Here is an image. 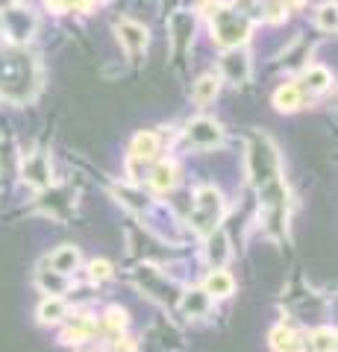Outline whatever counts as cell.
Here are the masks:
<instances>
[{
	"label": "cell",
	"instance_id": "obj_1",
	"mask_svg": "<svg viewBox=\"0 0 338 352\" xmlns=\"http://www.w3.org/2000/svg\"><path fill=\"white\" fill-rule=\"evenodd\" d=\"M36 88V65L27 53L0 47V94L12 100H27Z\"/></svg>",
	"mask_w": 338,
	"mask_h": 352
},
{
	"label": "cell",
	"instance_id": "obj_2",
	"mask_svg": "<svg viewBox=\"0 0 338 352\" xmlns=\"http://www.w3.org/2000/svg\"><path fill=\"white\" fill-rule=\"evenodd\" d=\"M247 168H250V179L256 185H265L279 176V159L274 144L265 135H256L250 141V153H247Z\"/></svg>",
	"mask_w": 338,
	"mask_h": 352
},
{
	"label": "cell",
	"instance_id": "obj_3",
	"mask_svg": "<svg viewBox=\"0 0 338 352\" xmlns=\"http://www.w3.org/2000/svg\"><path fill=\"white\" fill-rule=\"evenodd\" d=\"M221 214H224V200L215 188H200L198 191V200H194V212H191V226L198 232H215V226L221 223Z\"/></svg>",
	"mask_w": 338,
	"mask_h": 352
},
{
	"label": "cell",
	"instance_id": "obj_4",
	"mask_svg": "<svg viewBox=\"0 0 338 352\" xmlns=\"http://www.w3.org/2000/svg\"><path fill=\"white\" fill-rule=\"evenodd\" d=\"M212 32L224 47H238L250 36V21L244 15H235L230 9H215L212 15Z\"/></svg>",
	"mask_w": 338,
	"mask_h": 352
},
{
	"label": "cell",
	"instance_id": "obj_5",
	"mask_svg": "<svg viewBox=\"0 0 338 352\" xmlns=\"http://www.w3.org/2000/svg\"><path fill=\"white\" fill-rule=\"evenodd\" d=\"M185 138H189V144H194V147L209 150V147H215V144H221L224 141V129H221L218 120L198 118V120H191V124L185 126Z\"/></svg>",
	"mask_w": 338,
	"mask_h": 352
},
{
	"label": "cell",
	"instance_id": "obj_6",
	"mask_svg": "<svg viewBox=\"0 0 338 352\" xmlns=\"http://www.w3.org/2000/svg\"><path fill=\"white\" fill-rule=\"evenodd\" d=\"M221 71L230 82H247L250 80V59L244 50L230 47V53L221 59Z\"/></svg>",
	"mask_w": 338,
	"mask_h": 352
},
{
	"label": "cell",
	"instance_id": "obj_7",
	"mask_svg": "<svg viewBox=\"0 0 338 352\" xmlns=\"http://www.w3.org/2000/svg\"><path fill=\"white\" fill-rule=\"evenodd\" d=\"M115 30H118V38H121L129 56H138V53L147 47V30L136 24V21H121Z\"/></svg>",
	"mask_w": 338,
	"mask_h": 352
},
{
	"label": "cell",
	"instance_id": "obj_8",
	"mask_svg": "<svg viewBox=\"0 0 338 352\" xmlns=\"http://www.w3.org/2000/svg\"><path fill=\"white\" fill-rule=\"evenodd\" d=\"M24 182H30L32 188H47L50 185V164H47V159L41 156V153H36V156H30L27 162H24Z\"/></svg>",
	"mask_w": 338,
	"mask_h": 352
},
{
	"label": "cell",
	"instance_id": "obj_9",
	"mask_svg": "<svg viewBox=\"0 0 338 352\" xmlns=\"http://www.w3.org/2000/svg\"><path fill=\"white\" fill-rule=\"evenodd\" d=\"M3 27L15 41H24L32 32V18L27 12H18V9H9V12H3Z\"/></svg>",
	"mask_w": 338,
	"mask_h": 352
},
{
	"label": "cell",
	"instance_id": "obj_10",
	"mask_svg": "<svg viewBox=\"0 0 338 352\" xmlns=\"http://www.w3.org/2000/svg\"><path fill=\"white\" fill-rule=\"evenodd\" d=\"M191 32H194V21H191V15L177 12V15L171 18V36H173V47H177V50H182L185 44H189Z\"/></svg>",
	"mask_w": 338,
	"mask_h": 352
},
{
	"label": "cell",
	"instance_id": "obj_11",
	"mask_svg": "<svg viewBox=\"0 0 338 352\" xmlns=\"http://www.w3.org/2000/svg\"><path fill=\"white\" fill-rule=\"evenodd\" d=\"M80 264V252L74 250V247H62V250H56L50 256V267L56 270V273H62V276H68V273L74 270Z\"/></svg>",
	"mask_w": 338,
	"mask_h": 352
},
{
	"label": "cell",
	"instance_id": "obj_12",
	"mask_svg": "<svg viewBox=\"0 0 338 352\" xmlns=\"http://www.w3.org/2000/svg\"><path fill=\"white\" fill-rule=\"evenodd\" d=\"M206 256H209L212 264H221L226 261V256H230V244H226V235L221 232V229H215V232H209V247H206Z\"/></svg>",
	"mask_w": 338,
	"mask_h": 352
},
{
	"label": "cell",
	"instance_id": "obj_13",
	"mask_svg": "<svg viewBox=\"0 0 338 352\" xmlns=\"http://www.w3.org/2000/svg\"><path fill=\"white\" fill-rule=\"evenodd\" d=\"M235 288V282L230 273H224V270H215L209 273V279H206V294L209 296H230Z\"/></svg>",
	"mask_w": 338,
	"mask_h": 352
},
{
	"label": "cell",
	"instance_id": "obj_14",
	"mask_svg": "<svg viewBox=\"0 0 338 352\" xmlns=\"http://www.w3.org/2000/svg\"><path fill=\"white\" fill-rule=\"evenodd\" d=\"M150 185H154L156 191H171L173 185H177V168L173 164H168V162H162V164H156V170H154V176H150Z\"/></svg>",
	"mask_w": 338,
	"mask_h": 352
},
{
	"label": "cell",
	"instance_id": "obj_15",
	"mask_svg": "<svg viewBox=\"0 0 338 352\" xmlns=\"http://www.w3.org/2000/svg\"><path fill=\"white\" fill-rule=\"evenodd\" d=\"M159 153V138L156 132H138L133 141V156L136 159H154Z\"/></svg>",
	"mask_w": 338,
	"mask_h": 352
},
{
	"label": "cell",
	"instance_id": "obj_16",
	"mask_svg": "<svg viewBox=\"0 0 338 352\" xmlns=\"http://www.w3.org/2000/svg\"><path fill=\"white\" fill-rule=\"evenodd\" d=\"M215 94H218V76L206 74V76H200V80L194 82V103H198V106L212 103Z\"/></svg>",
	"mask_w": 338,
	"mask_h": 352
},
{
	"label": "cell",
	"instance_id": "obj_17",
	"mask_svg": "<svg viewBox=\"0 0 338 352\" xmlns=\"http://www.w3.org/2000/svg\"><path fill=\"white\" fill-rule=\"evenodd\" d=\"M182 311L191 314V317H200L209 311V294L206 291H189L182 296Z\"/></svg>",
	"mask_w": 338,
	"mask_h": 352
},
{
	"label": "cell",
	"instance_id": "obj_18",
	"mask_svg": "<svg viewBox=\"0 0 338 352\" xmlns=\"http://www.w3.org/2000/svg\"><path fill=\"white\" fill-rule=\"evenodd\" d=\"M274 106L279 109V112H294V109H300V88L297 85H282L274 94Z\"/></svg>",
	"mask_w": 338,
	"mask_h": 352
},
{
	"label": "cell",
	"instance_id": "obj_19",
	"mask_svg": "<svg viewBox=\"0 0 338 352\" xmlns=\"http://www.w3.org/2000/svg\"><path fill=\"white\" fill-rule=\"evenodd\" d=\"M271 344H274L277 352H297L300 344H297V335L291 332L286 326H277L274 332H271Z\"/></svg>",
	"mask_w": 338,
	"mask_h": 352
},
{
	"label": "cell",
	"instance_id": "obj_20",
	"mask_svg": "<svg viewBox=\"0 0 338 352\" xmlns=\"http://www.w3.org/2000/svg\"><path fill=\"white\" fill-rule=\"evenodd\" d=\"M65 317V302L59 300V296H50V300H45L39 305V320L41 323H56Z\"/></svg>",
	"mask_w": 338,
	"mask_h": 352
},
{
	"label": "cell",
	"instance_id": "obj_21",
	"mask_svg": "<svg viewBox=\"0 0 338 352\" xmlns=\"http://www.w3.org/2000/svg\"><path fill=\"white\" fill-rule=\"evenodd\" d=\"M312 349L315 352H335V332L332 329H318L312 335Z\"/></svg>",
	"mask_w": 338,
	"mask_h": 352
},
{
	"label": "cell",
	"instance_id": "obj_22",
	"mask_svg": "<svg viewBox=\"0 0 338 352\" xmlns=\"http://www.w3.org/2000/svg\"><path fill=\"white\" fill-rule=\"evenodd\" d=\"M330 82H332V76L326 68H309L306 71V85L312 91H324V88H330Z\"/></svg>",
	"mask_w": 338,
	"mask_h": 352
},
{
	"label": "cell",
	"instance_id": "obj_23",
	"mask_svg": "<svg viewBox=\"0 0 338 352\" xmlns=\"http://www.w3.org/2000/svg\"><path fill=\"white\" fill-rule=\"evenodd\" d=\"M92 332H94L92 320H77L74 326H68V332H65V340H68V344H80V340L89 338Z\"/></svg>",
	"mask_w": 338,
	"mask_h": 352
},
{
	"label": "cell",
	"instance_id": "obj_24",
	"mask_svg": "<svg viewBox=\"0 0 338 352\" xmlns=\"http://www.w3.org/2000/svg\"><path fill=\"white\" fill-rule=\"evenodd\" d=\"M41 285L50 291V294H62L65 288H68V279L62 276V273L56 270H50V273H41Z\"/></svg>",
	"mask_w": 338,
	"mask_h": 352
},
{
	"label": "cell",
	"instance_id": "obj_25",
	"mask_svg": "<svg viewBox=\"0 0 338 352\" xmlns=\"http://www.w3.org/2000/svg\"><path fill=\"white\" fill-rule=\"evenodd\" d=\"M318 27H321L324 32H332V30H335V3L321 6V12H318Z\"/></svg>",
	"mask_w": 338,
	"mask_h": 352
},
{
	"label": "cell",
	"instance_id": "obj_26",
	"mask_svg": "<svg viewBox=\"0 0 338 352\" xmlns=\"http://www.w3.org/2000/svg\"><path fill=\"white\" fill-rule=\"evenodd\" d=\"M106 326L112 329V332H118V329H124V326H127V314H124V311H118V308H109V314H106Z\"/></svg>",
	"mask_w": 338,
	"mask_h": 352
},
{
	"label": "cell",
	"instance_id": "obj_27",
	"mask_svg": "<svg viewBox=\"0 0 338 352\" xmlns=\"http://www.w3.org/2000/svg\"><path fill=\"white\" fill-rule=\"evenodd\" d=\"M112 276V267H109V261H94L92 264V279H109Z\"/></svg>",
	"mask_w": 338,
	"mask_h": 352
},
{
	"label": "cell",
	"instance_id": "obj_28",
	"mask_svg": "<svg viewBox=\"0 0 338 352\" xmlns=\"http://www.w3.org/2000/svg\"><path fill=\"white\" fill-rule=\"evenodd\" d=\"M115 352H136V344L129 338H121V340H115Z\"/></svg>",
	"mask_w": 338,
	"mask_h": 352
},
{
	"label": "cell",
	"instance_id": "obj_29",
	"mask_svg": "<svg viewBox=\"0 0 338 352\" xmlns=\"http://www.w3.org/2000/svg\"><path fill=\"white\" fill-rule=\"evenodd\" d=\"M300 3H303V0H288V6H291V9H297Z\"/></svg>",
	"mask_w": 338,
	"mask_h": 352
}]
</instances>
